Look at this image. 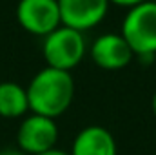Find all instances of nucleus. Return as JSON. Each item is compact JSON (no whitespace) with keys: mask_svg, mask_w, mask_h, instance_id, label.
<instances>
[{"mask_svg":"<svg viewBox=\"0 0 156 155\" xmlns=\"http://www.w3.org/2000/svg\"><path fill=\"white\" fill-rule=\"evenodd\" d=\"M151 106H153V113H154V117H156V91H154V95H153V102H151Z\"/></svg>","mask_w":156,"mask_h":155,"instance_id":"nucleus-13","label":"nucleus"},{"mask_svg":"<svg viewBox=\"0 0 156 155\" xmlns=\"http://www.w3.org/2000/svg\"><path fill=\"white\" fill-rule=\"evenodd\" d=\"M58 7L62 26L82 33L104 20L109 0H58Z\"/></svg>","mask_w":156,"mask_h":155,"instance_id":"nucleus-6","label":"nucleus"},{"mask_svg":"<svg viewBox=\"0 0 156 155\" xmlns=\"http://www.w3.org/2000/svg\"><path fill=\"white\" fill-rule=\"evenodd\" d=\"M58 126L55 119L31 113L26 117L16 131V148L26 155H40L56 148Z\"/></svg>","mask_w":156,"mask_h":155,"instance_id":"nucleus-4","label":"nucleus"},{"mask_svg":"<svg viewBox=\"0 0 156 155\" xmlns=\"http://www.w3.org/2000/svg\"><path fill=\"white\" fill-rule=\"evenodd\" d=\"M29 112L27 91L16 82H0V117L18 119Z\"/></svg>","mask_w":156,"mask_h":155,"instance_id":"nucleus-9","label":"nucleus"},{"mask_svg":"<svg viewBox=\"0 0 156 155\" xmlns=\"http://www.w3.org/2000/svg\"><path fill=\"white\" fill-rule=\"evenodd\" d=\"M0 155H26V153L22 150H18V148H2Z\"/></svg>","mask_w":156,"mask_h":155,"instance_id":"nucleus-11","label":"nucleus"},{"mask_svg":"<svg viewBox=\"0 0 156 155\" xmlns=\"http://www.w3.org/2000/svg\"><path fill=\"white\" fill-rule=\"evenodd\" d=\"M154 2H156V0H154Z\"/></svg>","mask_w":156,"mask_h":155,"instance_id":"nucleus-14","label":"nucleus"},{"mask_svg":"<svg viewBox=\"0 0 156 155\" xmlns=\"http://www.w3.org/2000/svg\"><path fill=\"white\" fill-rule=\"evenodd\" d=\"M133 53L142 60H151L156 53V2L145 0L129 11L122 22L120 33Z\"/></svg>","mask_w":156,"mask_h":155,"instance_id":"nucleus-2","label":"nucleus"},{"mask_svg":"<svg viewBox=\"0 0 156 155\" xmlns=\"http://www.w3.org/2000/svg\"><path fill=\"white\" fill-rule=\"evenodd\" d=\"M71 155H118L116 141L104 126H87L73 141Z\"/></svg>","mask_w":156,"mask_h":155,"instance_id":"nucleus-8","label":"nucleus"},{"mask_svg":"<svg viewBox=\"0 0 156 155\" xmlns=\"http://www.w3.org/2000/svg\"><path fill=\"white\" fill-rule=\"evenodd\" d=\"M134 53L129 47L125 39L118 33H104L93 42L91 46V59L93 62L107 71L123 70L131 60Z\"/></svg>","mask_w":156,"mask_h":155,"instance_id":"nucleus-7","label":"nucleus"},{"mask_svg":"<svg viewBox=\"0 0 156 155\" xmlns=\"http://www.w3.org/2000/svg\"><path fill=\"white\" fill-rule=\"evenodd\" d=\"M16 18L26 31L40 37L62 26L58 0H20L16 6Z\"/></svg>","mask_w":156,"mask_h":155,"instance_id":"nucleus-5","label":"nucleus"},{"mask_svg":"<svg viewBox=\"0 0 156 155\" xmlns=\"http://www.w3.org/2000/svg\"><path fill=\"white\" fill-rule=\"evenodd\" d=\"M27 91L29 110L37 115L56 119L66 113L75 97V80L69 71L44 68L31 78Z\"/></svg>","mask_w":156,"mask_h":155,"instance_id":"nucleus-1","label":"nucleus"},{"mask_svg":"<svg viewBox=\"0 0 156 155\" xmlns=\"http://www.w3.org/2000/svg\"><path fill=\"white\" fill-rule=\"evenodd\" d=\"M40 155H71V153L69 152H64V150H58V148H53V150H49L45 153H40Z\"/></svg>","mask_w":156,"mask_h":155,"instance_id":"nucleus-12","label":"nucleus"},{"mask_svg":"<svg viewBox=\"0 0 156 155\" xmlns=\"http://www.w3.org/2000/svg\"><path fill=\"white\" fill-rule=\"evenodd\" d=\"M42 53L49 68L71 73L85 55V39L76 29L60 26L44 37Z\"/></svg>","mask_w":156,"mask_h":155,"instance_id":"nucleus-3","label":"nucleus"},{"mask_svg":"<svg viewBox=\"0 0 156 155\" xmlns=\"http://www.w3.org/2000/svg\"><path fill=\"white\" fill-rule=\"evenodd\" d=\"M116 4V6H125V7H134V6H138V4H142V2H145V0H109V4Z\"/></svg>","mask_w":156,"mask_h":155,"instance_id":"nucleus-10","label":"nucleus"}]
</instances>
